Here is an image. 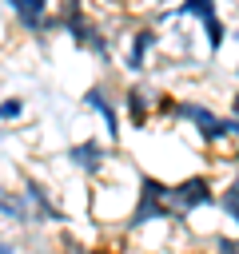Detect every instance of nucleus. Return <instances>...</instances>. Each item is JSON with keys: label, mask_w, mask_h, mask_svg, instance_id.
I'll return each instance as SVG.
<instances>
[{"label": "nucleus", "mask_w": 239, "mask_h": 254, "mask_svg": "<svg viewBox=\"0 0 239 254\" xmlns=\"http://www.w3.org/2000/svg\"><path fill=\"white\" fill-rule=\"evenodd\" d=\"M151 222H179L175 206H171V183L155 179V175H139V190H135V206L127 210L123 226L127 230H143Z\"/></svg>", "instance_id": "1"}, {"label": "nucleus", "mask_w": 239, "mask_h": 254, "mask_svg": "<svg viewBox=\"0 0 239 254\" xmlns=\"http://www.w3.org/2000/svg\"><path fill=\"white\" fill-rule=\"evenodd\" d=\"M175 119L191 123V131H195L203 143H211V147L231 139V115H219V111H211V107H207V103H199V99H179Z\"/></svg>", "instance_id": "2"}, {"label": "nucleus", "mask_w": 239, "mask_h": 254, "mask_svg": "<svg viewBox=\"0 0 239 254\" xmlns=\"http://www.w3.org/2000/svg\"><path fill=\"white\" fill-rule=\"evenodd\" d=\"M215 202H219V190H215V183L207 175H187V179H179L171 187V206H175L179 218L199 210V206H215Z\"/></svg>", "instance_id": "3"}, {"label": "nucleus", "mask_w": 239, "mask_h": 254, "mask_svg": "<svg viewBox=\"0 0 239 254\" xmlns=\"http://www.w3.org/2000/svg\"><path fill=\"white\" fill-rule=\"evenodd\" d=\"M64 163L76 167L80 175L96 179V175H104V167H108V143H100L96 135H92V139H80V143H68V147H64Z\"/></svg>", "instance_id": "4"}, {"label": "nucleus", "mask_w": 239, "mask_h": 254, "mask_svg": "<svg viewBox=\"0 0 239 254\" xmlns=\"http://www.w3.org/2000/svg\"><path fill=\"white\" fill-rule=\"evenodd\" d=\"M24 198H28V206H32L36 226H64V222H68L64 206L52 198V190H48L40 179H24Z\"/></svg>", "instance_id": "5"}, {"label": "nucleus", "mask_w": 239, "mask_h": 254, "mask_svg": "<svg viewBox=\"0 0 239 254\" xmlns=\"http://www.w3.org/2000/svg\"><path fill=\"white\" fill-rule=\"evenodd\" d=\"M84 107H88V111H96V115L104 119V131H108V139H112V143L123 135V127H120V103H116V95L108 91V83H104V79H96V83L84 91Z\"/></svg>", "instance_id": "6"}, {"label": "nucleus", "mask_w": 239, "mask_h": 254, "mask_svg": "<svg viewBox=\"0 0 239 254\" xmlns=\"http://www.w3.org/2000/svg\"><path fill=\"white\" fill-rule=\"evenodd\" d=\"M159 48V32L151 28V24H139L135 32H127V52H123V71L127 75H139L143 67H147V56Z\"/></svg>", "instance_id": "7"}, {"label": "nucleus", "mask_w": 239, "mask_h": 254, "mask_svg": "<svg viewBox=\"0 0 239 254\" xmlns=\"http://www.w3.org/2000/svg\"><path fill=\"white\" fill-rule=\"evenodd\" d=\"M4 8L16 16L20 32L28 36H48V16H52V0H4Z\"/></svg>", "instance_id": "8"}, {"label": "nucleus", "mask_w": 239, "mask_h": 254, "mask_svg": "<svg viewBox=\"0 0 239 254\" xmlns=\"http://www.w3.org/2000/svg\"><path fill=\"white\" fill-rule=\"evenodd\" d=\"M120 107L127 111L131 127H135V131H143V127H147V115L155 111V95H151L143 83H131V87L120 95Z\"/></svg>", "instance_id": "9"}, {"label": "nucleus", "mask_w": 239, "mask_h": 254, "mask_svg": "<svg viewBox=\"0 0 239 254\" xmlns=\"http://www.w3.org/2000/svg\"><path fill=\"white\" fill-rule=\"evenodd\" d=\"M0 218L12 222V226H36L24 190H8V187H0Z\"/></svg>", "instance_id": "10"}, {"label": "nucleus", "mask_w": 239, "mask_h": 254, "mask_svg": "<svg viewBox=\"0 0 239 254\" xmlns=\"http://www.w3.org/2000/svg\"><path fill=\"white\" fill-rule=\"evenodd\" d=\"M175 16L207 24V20H215V16H219V0H179V4H175Z\"/></svg>", "instance_id": "11"}, {"label": "nucleus", "mask_w": 239, "mask_h": 254, "mask_svg": "<svg viewBox=\"0 0 239 254\" xmlns=\"http://www.w3.org/2000/svg\"><path fill=\"white\" fill-rule=\"evenodd\" d=\"M215 206H219V210L239 226V175L223 183V190H219V202H215Z\"/></svg>", "instance_id": "12"}, {"label": "nucleus", "mask_w": 239, "mask_h": 254, "mask_svg": "<svg viewBox=\"0 0 239 254\" xmlns=\"http://www.w3.org/2000/svg\"><path fill=\"white\" fill-rule=\"evenodd\" d=\"M203 36H207V52H211V56H219V52H223V44L231 40V32L223 28V20H219V16L203 24Z\"/></svg>", "instance_id": "13"}, {"label": "nucleus", "mask_w": 239, "mask_h": 254, "mask_svg": "<svg viewBox=\"0 0 239 254\" xmlns=\"http://www.w3.org/2000/svg\"><path fill=\"white\" fill-rule=\"evenodd\" d=\"M20 115H24V99H20V95L0 99V123H16Z\"/></svg>", "instance_id": "14"}, {"label": "nucleus", "mask_w": 239, "mask_h": 254, "mask_svg": "<svg viewBox=\"0 0 239 254\" xmlns=\"http://www.w3.org/2000/svg\"><path fill=\"white\" fill-rule=\"evenodd\" d=\"M56 16H60L64 24H72V20L88 16V12H84V0H56Z\"/></svg>", "instance_id": "15"}, {"label": "nucleus", "mask_w": 239, "mask_h": 254, "mask_svg": "<svg viewBox=\"0 0 239 254\" xmlns=\"http://www.w3.org/2000/svg\"><path fill=\"white\" fill-rule=\"evenodd\" d=\"M52 254H104V250H96V246H80V242H68V238H64V246L52 250Z\"/></svg>", "instance_id": "16"}, {"label": "nucleus", "mask_w": 239, "mask_h": 254, "mask_svg": "<svg viewBox=\"0 0 239 254\" xmlns=\"http://www.w3.org/2000/svg\"><path fill=\"white\" fill-rule=\"evenodd\" d=\"M215 254H239V238H215Z\"/></svg>", "instance_id": "17"}, {"label": "nucleus", "mask_w": 239, "mask_h": 254, "mask_svg": "<svg viewBox=\"0 0 239 254\" xmlns=\"http://www.w3.org/2000/svg\"><path fill=\"white\" fill-rule=\"evenodd\" d=\"M0 254H24V250H20L12 238H0Z\"/></svg>", "instance_id": "18"}, {"label": "nucleus", "mask_w": 239, "mask_h": 254, "mask_svg": "<svg viewBox=\"0 0 239 254\" xmlns=\"http://www.w3.org/2000/svg\"><path fill=\"white\" fill-rule=\"evenodd\" d=\"M231 115H239V91L231 95Z\"/></svg>", "instance_id": "19"}, {"label": "nucleus", "mask_w": 239, "mask_h": 254, "mask_svg": "<svg viewBox=\"0 0 239 254\" xmlns=\"http://www.w3.org/2000/svg\"><path fill=\"white\" fill-rule=\"evenodd\" d=\"M231 40H235V44H239V28H235V32H231Z\"/></svg>", "instance_id": "20"}, {"label": "nucleus", "mask_w": 239, "mask_h": 254, "mask_svg": "<svg viewBox=\"0 0 239 254\" xmlns=\"http://www.w3.org/2000/svg\"><path fill=\"white\" fill-rule=\"evenodd\" d=\"M235 79H239V64H235Z\"/></svg>", "instance_id": "21"}, {"label": "nucleus", "mask_w": 239, "mask_h": 254, "mask_svg": "<svg viewBox=\"0 0 239 254\" xmlns=\"http://www.w3.org/2000/svg\"><path fill=\"white\" fill-rule=\"evenodd\" d=\"M235 163H239V151H235Z\"/></svg>", "instance_id": "22"}]
</instances>
